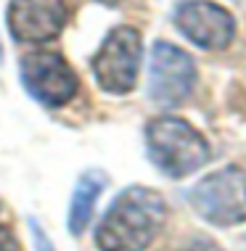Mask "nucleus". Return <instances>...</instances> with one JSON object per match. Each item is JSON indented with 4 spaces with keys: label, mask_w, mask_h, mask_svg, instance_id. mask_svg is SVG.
Wrapping results in <instances>:
<instances>
[{
    "label": "nucleus",
    "mask_w": 246,
    "mask_h": 251,
    "mask_svg": "<svg viewBox=\"0 0 246 251\" xmlns=\"http://www.w3.org/2000/svg\"><path fill=\"white\" fill-rule=\"evenodd\" d=\"M167 222V201L159 191L130 185L109 203L95 227L98 251H146Z\"/></svg>",
    "instance_id": "f257e3e1"
},
{
    "label": "nucleus",
    "mask_w": 246,
    "mask_h": 251,
    "mask_svg": "<svg viewBox=\"0 0 246 251\" xmlns=\"http://www.w3.org/2000/svg\"><path fill=\"white\" fill-rule=\"evenodd\" d=\"M143 138H146L148 159L164 177L183 180L199 172L212 159L207 138L191 122L172 117V114L151 119L143 130Z\"/></svg>",
    "instance_id": "f03ea898"
},
{
    "label": "nucleus",
    "mask_w": 246,
    "mask_h": 251,
    "mask_svg": "<svg viewBox=\"0 0 246 251\" xmlns=\"http://www.w3.org/2000/svg\"><path fill=\"white\" fill-rule=\"evenodd\" d=\"M193 212L215 227H233L246 222V169L222 167L207 175L188 191Z\"/></svg>",
    "instance_id": "7ed1b4c3"
},
{
    "label": "nucleus",
    "mask_w": 246,
    "mask_h": 251,
    "mask_svg": "<svg viewBox=\"0 0 246 251\" xmlns=\"http://www.w3.org/2000/svg\"><path fill=\"white\" fill-rule=\"evenodd\" d=\"M140 58H143V40L135 26L119 24L109 29L106 40L95 50L90 61L93 77L101 90L111 96H125L138 85L140 74Z\"/></svg>",
    "instance_id": "20e7f679"
},
{
    "label": "nucleus",
    "mask_w": 246,
    "mask_h": 251,
    "mask_svg": "<svg viewBox=\"0 0 246 251\" xmlns=\"http://www.w3.org/2000/svg\"><path fill=\"white\" fill-rule=\"evenodd\" d=\"M199 79L193 58L188 56L180 45L159 40L154 43L151 56H148V87L146 96L159 108H177L191 98Z\"/></svg>",
    "instance_id": "39448f33"
},
{
    "label": "nucleus",
    "mask_w": 246,
    "mask_h": 251,
    "mask_svg": "<svg viewBox=\"0 0 246 251\" xmlns=\"http://www.w3.org/2000/svg\"><path fill=\"white\" fill-rule=\"evenodd\" d=\"M19 79L24 90L45 108H58L77 96L80 79L69 61L58 53L37 50L19 61Z\"/></svg>",
    "instance_id": "423d86ee"
},
{
    "label": "nucleus",
    "mask_w": 246,
    "mask_h": 251,
    "mask_svg": "<svg viewBox=\"0 0 246 251\" xmlns=\"http://www.w3.org/2000/svg\"><path fill=\"white\" fill-rule=\"evenodd\" d=\"M172 24L201 50H225L236 37L233 13L212 0H180L172 8Z\"/></svg>",
    "instance_id": "0eeeda50"
},
{
    "label": "nucleus",
    "mask_w": 246,
    "mask_h": 251,
    "mask_svg": "<svg viewBox=\"0 0 246 251\" xmlns=\"http://www.w3.org/2000/svg\"><path fill=\"white\" fill-rule=\"evenodd\" d=\"M66 0H11L5 24L16 43H48L66 26Z\"/></svg>",
    "instance_id": "6e6552de"
},
{
    "label": "nucleus",
    "mask_w": 246,
    "mask_h": 251,
    "mask_svg": "<svg viewBox=\"0 0 246 251\" xmlns=\"http://www.w3.org/2000/svg\"><path fill=\"white\" fill-rule=\"evenodd\" d=\"M109 177L101 169H87L80 175L77 185L72 191V201H69V214H66V227L72 235H82L85 227L90 225L93 212H95V201L104 193Z\"/></svg>",
    "instance_id": "1a4fd4ad"
},
{
    "label": "nucleus",
    "mask_w": 246,
    "mask_h": 251,
    "mask_svg": "<svg viewBox=\"0 0 246 251\" xmlns=\"http://www.w3.org/2000/svg\"><path fill=\"white\" fill-rule=\"evenodd\" d=\"M29 227H32V238H35L37 251H56V249H53V243H51V238L45 235V230L40 227L35 220H29Z\"/></svg>",
    "instance_id": "9d476101"
},
{
    "label": "nucleus",
    "mask_w": 246,
    "mask_h": 251,
    "mask_svg": "<svg viewBox=\"0 0 246 251\" xmlns=\"http://www.w3.org/2000/svg\"><path fill=\"white\" fill-rule=\"evenodd\" d=\"M183 251H225V249H220L215 241H209V238H193L188 246H183Z\"/></svg>",
    "instance_id": "9b49d317"
},
{
    "label": "nucleus",
    "mask_w": 246,
    "mask_h": 251,
    "mask_svg": "<svg viewBox=\"0 0 246 251\" xmlns=\"http://www.w3.org/2000/svg\"><path fill=\"white\" fill-rule=\"evenodd\" d=\"M0 251H19L13 235L8 233V230H3V227H0Z\"/></svg>",
    "instance_id": "f8f14e48"
},
{
    "label": "nucleus",
    "mask_w": 246,
    "mask_h": 251,
    "mask_svg": "<svg viewBox=\"0 0 246 251\" xmlns=\"http://www.w3.org/2000/svg\"><path fill=\"white\" fill-rule=\"evenodd\" d=\"M95 3H101V5H106V8H114V5H119L122 0H95Z\"/></svg>",
    "instance_id": "ddd939ff"
},
{
    "label": "nucleus",
    "mask_w": 246,
    "mask_h": 251,
    "mask_svg": "<svg viewBox=\"0 0 246 251\" xmlns=\"http://www.w3.org/2000/svg\"><path fill=\"white\" fill-rule=\"evenodd\" d=\"M0 64H3V45H0Z\"/></svg>",
    "instance_id": "4468645a"
}]
</instances>
